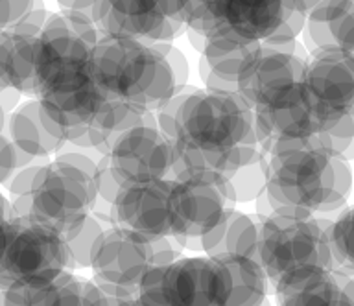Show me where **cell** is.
<instances>
[{"instance_id": "4", "label": "cell", "mask_w": 354, "mask_h": 306, "mask_svg": "<svg viewBox=\"0 0 354 306\" xmlns=\"http://www.w3.org/2000/svg\"><path fill=\"white\" fill-rule=\"evenodd\" d=\"M98 159L66 144L37 172L28 198L10 200L15 218H32L63 236L93 214Z\"/></svg>"}, {"instance_id": "37", "label": "cell", "mask_w": 354, "mask_h": 306, "mask_svg": "<svg viewBox=\"0 0 354 306\" xmlns=\"http://www.w3.org/2000/svg\"><path fill=\"white\" fill-rule=\"evenodd\" d=\"M98 0H57V4L61 6V10H66V12H77L87 15V17L93 19V10L96 6Z\"/></svg>"}, {"instance_id": "12", "label": "cell", "mask_w": 354, "mask_h": 306, "mask_svg": "<svg viewBox=\"0 0 354 306\" xmlns=\"http://www.w3.org/2000/svg\"><path fill=\"white\" fill-rule=\"evenodd\" d=\"M304 95L323 128L354 109V54L339 48L310 52Z\"/></svg>"}, {"instance_id": "39", "label": "cell", "mask_w": 354, "mask_h": 306, "mask_svg": "<svg viewBox=\"0 0 354 306\" xmlns=\"http://www.w3.org/2000/svg\"><path fill=\"white\" fill-rule=\"evenodd\" d=\"M284 2H286L288 10H297V12H303L304 15H308L321 0H284Z\"/></svg>"}, {"instance_id": "30", "label": "cell", "mask_w": 354, "mask_h": 306, "mask_svg": "<svg viewBox=\"0 0 354 306\" xmlns=\"http://www.w3.org/2000/svg\"><path fill=\"white\" fill-rule=\"evenodd\" d=\"M317 137L328 151L343 157L348 162L354 161V109L345 117L326 124Z\"/></svg>"}, {"instance_id": "17", "label": "cell", "mask_w": 354, "mask_h": 306, "mask_svg": "<svg viewBox=\"0 0 354 306\" xmlns=\"http://www.w3.org/2000/svg\"><path fill=\"white\" fill-rule=\"evenodd\" d=\"M254 126L259 135L260 150L268 153L271 146L281 140L308 139L323 129V124L312 111L304 85L288 90L286 95L254 111Z\"/></svg>"}, {"instance_id": "2", "label": "cell", "mask_w": 354, "mask_h": 306, "mask_svg": "<svg viewBox=\"0 0 354 306\" xmlns=\"http://www.w3.org/2000/svg\"><path fill=\"white\" fill-rule=\"evenodd\" d=\"M353 190L348 161L308 139L275 142L268 150V194L275 214L315 216L342 211Z\"/></svg>"}, {"instance_id": "44", "label": "cell", "mask_w": 354, "mask_h": 306, "mask_svg": "<svg viewBox=\"0 0 354 306\" xmlns=\"http://www.w3.org/2000/svg\"><path fill=\"white\" fill-rule=\"evenodd\" d=\"M353 277H354V275H353Z\"/></svg>"}, {"instance_id": "41", "label": "cell", "mask_w": 354, "mask_h": 306, "mask_svg": "<svg viewBox=\"0 0 354 306\" xmlns=\"http://www.w3.org/2000/svg\"><path fill=\"white\" fill-rule=\"evenodd\" d=\"M0 306H4V294H2V289H0Z\"/></svg>"}, {"instance_id": "8", "label": "cell", "mask_w": 354, "mask_h": 306, "mask_svg": "<svg viewBox=\"0 0 354 306\" xmlns=\"http://www.w3.org/2000/svg\"><path fill=\"white\" fill-rule=\"evenodd\" d=\"M288 12L284 0H185V24L201 37L229 35L262 43Z\"/></svg>"}, {"instance_id": "14", "label": "cell", "mask_w": 354, "mask_h": 306, "mask_svg": "<svg viewBox=\"0 0 354 306\" xmlns=\"http://www.w3.org/2000/svg\"><path fill=\"white\" fill-rule=\"evenodd\" d=\"M231 271L220 258L181 256L165 267L160 289L168 306H225L231 295Z\"/></svg>"}, {"instance_id": "9", "label": "cell", "mask_w": 354, "mask_h": 306, "mask_svg": "<svg viewBox=\"0 0 354 306\" xmlns=\"http://www.w3.org/2000/svg\"><path fill=\"white\" fill-rule=\"evenodd\" d=\"M229 179L212 172H190L171 181L168 211L177 240L203 238L234 209Z\"/></svg>"}, {"instance_id": "11", "label": "cell", "mask_w": 354, "mask_h": 306, "mask_svg": "<svg viewBox=\"0 0 354 306\" xmlns=\"http://www.w3.org/2000/svg\"><path fill=\"white\" fill-rule=\"evenodd\" d=\"M109 162L122 187L168 179L174 181V144L157 128V120L138 124L116 137Z\"/></svg>"}, {"instance_id": "23", "label": "cell", "mask_w": 354, "mask_h": 306, "mask_svg": "<svg viewBox=\"0 0 354 306\" xmlns=\"http://www.w3.org/2000/svg\"><path fill=\"white\" fill-rule=\"evenodd\" d=\"M231 271L232 288L225 306H266L270 291V277L264 266L249 256H220Z\"/></svg>"}, {"instance_id": "1", "label": "cell", "mask_w": 354, "mask_h": 306, "mask_svg": "<svg viewBox=\"0 0 354 306\" xmlns=\"http://www.w3.org/2000/svg\"><path fill=\"white\" fill-rule=\"evenodd\" d=\"M174 175L212 172L231 179L262 153L254 109L240 93L196 89L177 113Z\"/></svg>"}, {"instance_id": "33", "label": "cell", "mask_w": 354, "mask_h": 306, "mask_svg": "<svg viewBox=\"0 0 354 306\" xmlns=\"http://www.w3.org/2000/svg\"><path fill=\"white\" fill-rule=\"evenodd\" d=\"M181 242L174 236H159L151 240V256H153V267H168L183 255Z\"/></svg>"}, {"instance_id": "25", "label": "cell", "mask_w": 354, "mask_h": 306, "mask_svg": "<svg viewBox=\"0 0 354 306\" xmlns=\"http://www.w3.org/2000/svg\"><path fill=\"white\" fill-rule=\"evenodd\" d=\"M74 271L66 269L52 280L2 289L4 306H65L66 291Z\"/></svg>"}, {"instance_id": "34", "label": "cell", "mask_w": 354, "mask_h": 306, "mask_svg": "<svg viewBox=\"0 0 354 306\" xmlns=\"http://www.w3.org/2000/svg\"><path fill=\"white\" fill-rule=\"evenodd\" d=\"M39 6V0H0V32L15 26Z\"/></svg>"}, {"instance_id": "24", "label": "cell", "mask_w": 354, "mask_h": 306, "mask_svg": "<svg viewBox=\"0 0 354 306\" xmlns=\"http://www.w3.org/2000/svg\"><path fill=\"white\" fill-rule=\"evenodd\" d=\"M262 45L260 41H242L229 37V35H210L205 37L203 57L209 63L210 70L227 79V82H236L242 74L245 63L253 52Z\"/></svg>"}, {"instance_id": "18", "label": "cell", "mask_w": 354, "mask_h": 306, "mask_svg": "<svg viewBox=\"0 0 354 306\" xmlns=\"http://www.w3.org/2000/svg\"><path fill=\"white\" fill-rule=\"evenodd\" d=\"M170 189L171 181L168 179L122 187L115 205L118 225L149 240L171 234L168 211Z\"/></svg>"}, {"instance_id": "26", "label": "cell", "mask_w": 354, "mask_h": 306, "mask_svg": "<svg viewBox=\"0 0 354 306\" xmlns=\"http://www.w3.org/2000/svg\"><path fill=\"white\" fill-rule=\"evenodd\" d=\"M104 223L100 222L98 218L88 214L80 225L63 234L65 240L66 253H68V269L76 271V269H91V258H93V249L96 242H98L100 234L104 233Z\"/></svg>"}, {"instance_id": "43", "label": "cell", "mask_w": 354, "mask_h": 306, "mask_svg": "<svg viewBox=\"0 0 354 306\" xmlns=\"http://www.w3.org/2000/svg\"><path fill=\"white\" fill-rule=\"evenodd\" d=\"M266 306H268V305H266Z\"/></svg>"}, {"instance_id": "27", "label": "cell", "mask_w": 354, "mask_h": 306, "mask_svg": "<svg viewBox=\"0 0 354 306\" xmlns=\"http://www.w3.org/2000/svg\"><path fill=\"white\" fill-rule=\"evenodd\" d=\"M122 184L118 183L113 168H111L109 157H98V173H96V200H94L93 216H96L104 223L105 229L116 227V198L120 192Z\"/></svg>"}, {"instance_id": "20", "label": "cell", "mask_w": 354, "mask_h": 306, "mask_svg": "<svg viewBox=\"0 0 354 306\" xmlns=\"http://www.w3.org/2000/svg\"><path fill=\"white\" fill-rule=\"evenodd\" d=\"M39 35L17 28L0 32V87L35 96V59Z\"/></svg>"}, {"instance_id": "38", "label": "cell", "mask_w": 354, "mask_h": 306, "mask_svg": "<svg viewBox=\"0 0 354 306\" xmlns=\"http://www.w3.org/2000/svg\"><path fill=\"white\" fill-rule=\"evenodd\" d=\"M21 95L22 93H19V90L11 89V87H6V89L0 90V107L10 115V113H13L17 107H19Z\"/></svg>"}, {"instance_id": "7", "label": "cell", "mask_w": 354, "mask_h": 306, "mask_svg": "<svg viewBox=\"0 0 354 306\" xmlns=\"http://www.w3.org/2000/svg\"><path fill=\"white\" fill-rule=\"evenodd\" d=\"M68 269L65 240L32 218H13L0 256V289L52 280Z\"/></svg>"}, {"instance_id": "10", "label": "cell", "mask_w": 354, "mask_h": 306, "mask_svg": "<svg viewBox=\"0 0 354 306\" xmlns=\"http://www.w3.org/2000/svg\"><path fill=\"white\" fill-rule=\"evenodd\" d=\"M153 267L151 240L131 229H105L93 249V280L115 299H131Z\"/></svg>"}, {"instance_id": "42", "label": "cell", "mask_w": 354, "mask_h": 306, "mask_svg": "<svg viewBox=\"0 0 354 306\" xmlns=\"http://www.w3.org/2000/svg\"><path fill=\"white\" fill-rule=\"evenodd\" d=\"M127 300V299H126ZM126 300H122V303H120V305H118V306H126Z\"/></svg>"}, {"instance_id": "22", "label": "cell", "mask_w": 354, "mask_h": 306, "mask_svg": "<svg viewBox=\"0 0 354 306\" xmlns=\"http://www.w3.org/2000/svg\"><path fill=\"white\" fill-rule=\"evenodd\" d=\"M6 135L10 137L17 150L30 153L33 157L50 159V155H57L65 146L63 140L50 133L41 113L39 98L22 102L15 111L10 113Z\"/></svg>"}, {"instance_id": "28", "label": "cell", "mask_w": 354, "mask_h": 306, "mask_svg": "<svg viewBox=\"0 0 354 306\" xmlns=\"http://www.w3.org/2000/svg\"><path fill=\"white\" fill-rule=\"evenodd\" d=\"M232 194L236 203L254 201L268 189V153H260L254 161L242 166L231 179Z\"/></svg>"}, {"instance_id": "16", "label": "cell", "mask_w": 354, "mask_h": 306, "mask_svg": "<svg viewBox=\"0 0 354 306\" xmlns=\"http://www.w3.org/2000/svg\"><path fill=\"white\" fill-rule=\"evenodd\" d=\"M273 288L277 306H354V277L339 267H301Z\"/></svg>"}, {"instance_id": "3", "label": "cell", "mask_w": 354, "mask_h": 306, "mask_svg": "<svg viewBox=\"0 0 354 306\" xmlns=\"http://www.w3.org/2000/svg\"><path fill=\"white\" fill-rule=\"evenodd\" d=\"M91 76L113 100L157 111L187 85V59L165 41L102 35L94 46Z\"/></svg>"}, {"instance_id": "36", "label": "cell", "mask_w": 354, "mask_h": 306, "mask_svg": "<svg viewBox=\"0 0 354 306\" xmlns=\"http://www.w3.org/2000/svg\"><path fill=\"white\" fill-rule=\"evenodd\" d=\"M13 211H11L10 200L0 192V256L4 253V247L8 244L11 223H13Z\"/></svg>"}, {"instance_id": "21", "label": "cell", "mask_w": 354, "mask_h": 306, "mask_svg": "<svg viewBox=\"0 0 354 306\" xmlns=\"http://www.w3.org/2000/svg\"><path fill=\"white\" fill-rule=\"evenodd\" d=\"M312 50L339 48L354 54V0H321L306 15Z\"/></svg>"}, {"instance_id": "15", "label": "cell", "mask_w": 354, "mask_h": 306, "mask_svg": "<svg viewBox=\"0 0 354 306\" xmlns=\"http://www.w3.org/2000/svg\"><path fill=\"white\" fill-rule=\"evenodd\" d=\"M301 50L303 46L290 52L260 45L253 52L238 78V90L254 111L303 84L308 56Z\"/></svg>"}, {"instance_id": "5", "label": "cell", "mask_w": 354, "mask_h": 306, "mask_svg": "<svg viewBox=\"0 0 354 306\" xmlns=\"http://www.w3.org/2000/svg\"><path fill=\"white\" fill-rule=\"evenodd\" d=\"M100 37L93 19L83 13H50L37 41L35 98L66 95L91 84V61Z\"/></svg>"}, {"instance_id": "19", "label": "cell", "mask_w": 354, "mask_h": 306, "mask_svg": "<svg viewBox=\"0 0 354 306\" xmlns=\"http://www.w3.org/2000/svg\"><path fill=\"white\" fill-rule=\"evenodd\" d=\"M262 220L232 209L210 233L201 238L203 253L212 258L220 256H249L260 262ZM262 264V262H260Z\"/></svg>"}, {"instance_id": "32", "label": "cell", "mask_w": 354, "mask_h": 306, "mask_svg": "<svg viewBox=\"0 0 354 306\" xmlns=\"http://www.w3.org/2000/svg\"><path fill=\"white\" fill-rule=\"evenodd\" d=\"M198 87H192V85H185L183 89H179L176 95L171 96L170 100L162 104V106L155 111V120H157V128L160 129V133L165 135L166 139H170L174 142L176 139V120L177 113L181 109V106L185 104L188 96L192 95L194 90Z\"/></svg>"}, {"instance_id": "6", "label": "cell", "mask_w": 354, "mask_h": 306, "mask_svg": "<svg viewBox=\"0 0 354 306\" xmlns=\"http://www.w3.org/2000/svg\"><path fill=\"white\" fill-rule=\"evenodd\" d=\"M332 220L319 214L306 218L273 214L262 220L260 262L271 286L301 267H337L330 245Z\"/></svg>"}, {"instance_id": "31", "label": "cell", "mask_w": 354, "mask_h": 306, "mask_svg": "<svg viewBox=\"0 0 354 306\" xmlns=\"http://www.w3.org/2000/svg\"><path fill=\"white\" fill-rule=\"evenodd\" d=\"M122 300L100 288L93 278L80 277L74 273L68 291H66L65 306H118Z\"/></svg>"}, {"instance_id": "29", "label": "cell", "mask_w": 354, "mask_h": 306, "mask_svg": "<svg viewBox=\"0 0 354 306\" xmlns=\"http://www.w3.org/2000/svg\"><path fill=\"white\" fill-rule=\"evenodd\" d=\"M330 245L337 267L354 275V205L342 209L332 220Z\"/></svg>"}, {"instance_id": "40", "label": "cell", "mask_w": 354, "mask_h": 306, "mask_svg": "<svg viewBox=\"0 0 354 306\" xmlns=\"http://www.w3.org/2000/svg\"><path fill=\"white\" fill-rule=\"evenodd\" d=\"M8 117H10V115H8V113H6L4 109L0 107V133H6V126H8Z\"/></svg>"}, {"instance_id": "13", "label": "cell", "mask_w": 354, "mask_h": 306, "mask_svg": "<svg viewBox=\"0 0 354 306\" xmlns=\"http://www.w3.org/2000/svg\"><path fill=\"white\" fill-rule=\"evenodd\" d=\"M93 21L102 35L165 43L187 26L171 0H98Z\"/></svg>"}, {"instance_id": "35", "label": "cell", "mask_w": 354, "mask_h": 306, "mask_svg": "<svg viewBox=\"0 0 354 306\" xmlns=\"http://www.w3.org/2000/svg\"><path fill=\"white\" fill-rule=\"evenodd\" d=\"M17 172V150L10 137L0 133V184H6Z\"/></svg>"}]
</instances>
